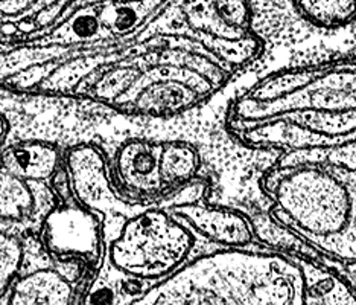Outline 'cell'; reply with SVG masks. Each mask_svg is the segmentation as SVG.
I'll return each mask as SVG.
<instances>
[{
	"mask_svg": "<svg viewBox=\"0 0 356 305\" xmlns=\"http://www.w3.org/2000/svg\"><path fill=\"white\" fill-rule=\"evenodd\" d=\"M200 42L184 0H79L51 26L2 38L0 79L14 93L86 92L108 107L137 72Z\"/></svg>",
	"mask_w": 356,
	"mask_h": 305,
	"instance_id": "1",
	"label": "cell"
},
{
	"mask_svg": "<svg viewBox=\"0 0 356 305\" xmlns=\"http://www.w3.org/2000/svg\"><path fill=\"white\" fill-rule=\"evenodd\" d=\"M136 304H305L303 272L285 253L225 247L183 264L172 275L152 284Z\"/></svg>",
	"mask_w": 356,
	"mask_h": 305,
	"instance_id": "2",
	"label": "cell"
},
{
	"mask_svg": "<svg viewBox=\"0 0 356 305\" xmlns=\"http://www.w3.org/2000/svg\"><path fill=\"white\" fill-rule=\"evenodd\" d=\"M261 185L274 219L332 258L356 260V171L320 164L271 165Z\"/></svg>",
	"mask_w": 356,
	"mask_h": 305,
	"instance_id": "3",
	"label": "cell"
},
{
	"mask_svg": "<svg viewBox=\"0 0 356 305\" xmlns=\"http://www.w3.org/2000/svg\"><path fill=\"white\" fill-rule=\"evenodd\" d=\"M350 110H356V60L343 57L262 77L232 101L227 127L234 133L294 111Z\"/></svg>",
	"mask_w": 356,
	"mask_h": 305,
	"instance_id": "4",
	"label": "cell"
},
{
	"mask_svg": "<svg viewBox=\"0 0 356 305\" xmlns=\"http://www.w3.org/2000/svg\"><path fill=\"white\" fill-rule=\"evenodd\" d=\"M236 74L206 43L175 49L139 70L108 109L140 118H171L200 107Z\"/></svg>",
	"mask_w": 356,
	"mask_h": 305,
	"instance_id": "5",
	"label": "cell"
},
{
	"mask_svg": "<svg viewBox=\"0 0 356 305\" xmlns=\"http://www.w3.org/2000/svg\"><path fill=\"white\" fill-rule=\"evenodd\" d=\"M195 244V232L157 205L120 224L107 240V258L125 275L151 287L188 263Z\"/></svg>",
	"mask_w": 356,
	"mask_h": 305,
	"instance_id": "6",
	"label": "cell"
},
{
	"mask_svg": "<svg viewBox=\"0 0 356 305\" xmlns=\"http://www.w3.org/2000/svg\"><path fill=\"white\" fill-rule=\"evenodd\" d=\"M184 15L192 32L234 72L253 64L265 51L253 29L248 0H184Z\"/></svg>",
	"mask_w": 356,
	"mask_h": 305,
	"instance_id": "7",
	"label": "cell"
},
{
	"mask_svg": "<svg viewBox=\"0 0 356 305\" xmlns=\"http://www.w3.org/2000/svg\"><path fill=\"white\" fill-rule=\"evenodd\" d=\"M63 168L70 198L101 214L107 229L115 224L118 230L125 220L152 206L166 208L160 200L148 202L125 196L116 185L104 152L93 143H79L67 150Z\"/></svg>",
	"mask_w": 356,
	"mask_h": 305,
	"instance_id": "8",
	"label": "cell"
},
{
	"mask_svg": "<svg viewBox=\"0 0 356 305\" xmlns=\"http://www.w3.org/2000/svg\"><path fill=\"white\" fill-rule=\"evenodd\" d=\"M46 255L55 264H78L90 279L107 255L105 219L88 208L61 202L46 215L38 232Z\"/></svg>",
	"mask_w": 356,
	"mask_h": 305,
	"instance_id": "9",
	"label": "cell"
},
{
	"mask_svg": "<svg viewBox=\"0 0 356 305\" xmlns=\"http://www.w3.org/2000/svg\"><path fill=\"white\" fill-rule=\"evenodd\" d=\"M163 142L128 139L120 143L113 160V178L125 196L136 200H160L166 205V189L161 175ZM168 208V206H166Z\"/></svg>",
	"mask_w": 356,
	"mask_h": 305,
	"instance_id": "10",
	"label": "cell"
},
{
	"mask_svg": "<svg viewBox=\"0 0 356 305\" xmlns=\"http://www.w3.org/2000/svg\"><path fill=\"white\" fill-rule=\"evenodd\" d=\"M90 283L87 270L78 264H55L26 275H20L11 290L2 298V305L76 304L83 301Z\"/></svg>",
	"mask_w": 356,
	"mask_h": 305,
	"instance_id": "11",
	"label": "cell"
},
{
	"mask_svg": "<svg viewBox=\"0 0 356 305\" xmlns=\"http://www.w3.org/2000/svg\"><path fill=\"white\" fill-rule=\"evenodd\" d=\"M0 215L8 230L37 234L42 223L61 200L47 182L26 180L6 170L0 174ZM6 229V228H2Z\"/></svg>",
	"mask_w": 356,
	"mask_h": 305,
	"instance_id": "12",
	"label": "cell"
},
{
	"mask_svg": "<svg viewBox=\"0 0 356 305\" xmlns=\"http://www.w3.org/2000/svg\"><path fill=\"white\" fill-rule=\"evenodd\" d=\"M178 220L197 237L222 247H247L256 240L252 217L232 208L209 205L206 200L171 208Z\"/></svg>",
	"mask_w": 356,
	"mask_h": 305,
	"instance_id": "13",
	"label": "cell"
},
{
	"mask_svg": "<svg viewBox=\"0 0 356 305\" xmlns=\"http://www.w3.org/2000/svg\"><path fill=\"white\" fill-rule=\"evenodd\" d=\"M64 157L58 146L43 141L17 142L5 146L2 170L26 180L49 182L63 166Z\"/></svg>",
	"mask_w": 356,
	"mask_h": 305,
	"instance_id": "14",
	"label": "cell"
},
{
	"mask_svg": "<svg viewBox=\"0 0 356 305\" xmlns=\"http://www.w3.org/2000/svg\"><path fill=\"white\" fill-rule=\"evenodd\" d=\"M252 221L257 242L274 249L276 252L325 264V266H329L338 272L341 270L344 264L343 261L332 258V256L320 251L317 246L307 242L305 237H302L293 228L274 219L270 211L265 215H252Z\"/></svg>",
	"mask_w": 356,
	"mask_h": 305,
	"instance_id": "15",
	"label": "cell"
},
{
	"mask_svg": "<svg viewBox=\"0 0 356 305\" xmlns=\"http://www.w3.org/2000/svg\"><path fill=\"white\" fill-rule=\"evenodd\" d=\"M149 286L143 281L134 279L116 269L108 261L107 255L102 266L88 283L83 304H136Z\"/></svg>",
	"mask_w": 356,
	"mask_h": 305,
	"instance_id": "16",
	"label": "cell"
},
{
	"mask_svg": "<svg viewBox=\"0 0 356 305\" xmlns=\"http://www.w3.org/2000/svg\"><path fill=\"white\" fill-rule=\"evenodd\" d=\"M293 258L303 272L305 304H356V293L338 270L305 258Z\"/></svg>",
	"mask_w": 356,
	"mask_h": 305,
	"instance_id": "17",
	"label": "cell"
},
{
	"mask_svg": "<svg viewBox=\"0 0 356 305\" xmlns=\"http://www.w3.org/2000/svg\"><path fill=\"white\" fill-rule=\"evenodd\" d=\"M201 159L197 148L188 142L168 141L163 142L161 152V175L166 194H172L186 183L198 178Z\"/></svg>",
	"mask_w": 356,
	"mask_h": 305,
	"instance_id": "18",
	"label": "cell"
},
{
	"mask_svg": "<svg viewBox=\"0 0 356 305\" xmlns=\"http://www.w3.org/2000/svg\"><path fill=\"white\" fill-rule=\"evenodd\" d=\"M296 11L320 29H344L356 20V0H293Z\"/></svg>",
	"mask_w": 356,
	"mask_h": 305,
	"instance_id": "19",
	"label": "cell"
},
{
	"mask_svg": "<svg viewBox=\"0 0 356 305\" xmlns=\"http://www.w3.org/2000/svg\"><path fill=\"white\" fill-rule=\"evenodd\" d=\"M298 164H320L356 171V139L334 147L289 150L282 152L273 165L286 166Z\"/></svg>",
	"mask_w": 356,
	"mask_h": 305,
	"instance_id": "20",
	"label": "cell"
},
{
	"mask_svg": "<svg viewBox=\"0 0 356 305\" xmlns=\"http://www.w3.org/2000/svg\"><path fill=\"white\" fill-rule=\"evenodd\" d=\"M78 2L79 0H38L25 20L19 23L2 22V38L29 34L51 26Z\"/></svg>",
	"mask_w": 356,
	"mask_h": 305,
	"instance_id": "21",
	"label": "cell"
},
{
	"mask_svg": "<svg viewBox=\"0 0 356 305\" xmlns=\"http://www.w3.org/2000/svg\"><path fill=\"white\" fill-rule=\"evenodd\" d=\"M25 261V244H23L20 235L14 230L2 229L0 235V295L2 298L11 290L15 281L20 276V272Z\"/></svg>",
	"mask_w": 356,
	"mask_h": 305,
	"instance_id": "22",
	"label": "cell"
},
{
	"mask_svg": "<svg viewBox=\"0 0 356 305\" xmlns=\"http://www.w3.org/2000/svg\"><path fill=\"white\" fill-rule=\"evenodd\" d=\"M37 2L38 0H2L0 2L2 22L19 23L25 20Z\"/></svg>",
	"mask_w": 356,
	"mask_h": 305,
	"instance_id": "23",
	"label": "cell"
},
{
	"mask_svg": "<svg viewBox=\"0 0 356 305\" xmlns=\"http://www.w3.org/2000/svg\"><path fill=\"white\" fill-rule=\"evenodd\" d=\"M339 274H341L347 281H349L350 286L353 287L355 293H356V260L344 263L341 270H339Z\"/></svg>",
	"mask_w": 356,
	"mask_h": 305,
	"instance_id": "24",
	"label": "cell"
},
{
	"mask_svg": "<svg viewBox=\"0 0 356 305\" xmlns=\"http://www.w3.org/2000/svg\"><path fill=\"white\" fill-rule=\"evenodd\" d=\"M2 127H3V130H2V143H3V147L6 146V136H8V132H10V125H8V121H6V116L5 115H2Z\"/></svg>",
	"mask_w": 356,
	"mask_h": 305,
	"instance_id": "25",
	"label": "cell"
}]
</instances>
